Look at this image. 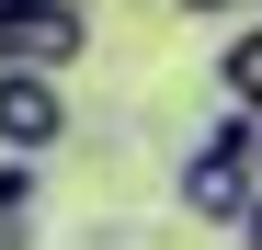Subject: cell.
<instances>
[{"label": "cell", "instance_id": "9c48e42d", "mask_svg": "<svg viewBox=\"0 0 262 250\" xmlns=\"http://www.w3.org/2000/svg\"><path fill=\"white\" fill-rule=\"evenodd\" d=\"M239 250H262V193H251V216H239Z\"/></svg>", "mask_w": 262, "mask_h": 250}, {"label": "cell", "instance_id": "6da1fadb", "mask_svg": "<svg viewBox=\"0 0 262 250\" xmlns=\"http://www.w3.org/2000/svg\"><path fill=\"white\" fill-rule=\"evenodd\" d=\"M171 193H183V216H205V228H228V239H239V216H251V193H262V171H251V148H239V114H216L205 137L183 148V171H171Z\"/></svg>", "mask_w": 262, "mask_h": 250}, {"label": "cell", "instance_id": "3957f363", "mask_svg": "<svg viewBox=\"0 0 262 250\" xmlns=\"http://www.w3.org/2000/svg\"><path fill=\"white\" fill-rule=\"evenodd\" d=\"M0 148H23V159L69 148V91H57V68H0Z\"/></svg>", "mask_w": 262, "mask_h": 250}, {"label": "cell", "instance_id": "52a82bcc", "mask_svg": "<svg viewBox=\"0 0 262 250\" xmlns=\"http://www.w3.org/2000/svg\"><path fill=\"white\" fill-rule=\"evenodd\" d=\"M0 250H34V216H0Z\"/></svg>", "mask_w": 262, "mask_h": 250}, {"label": "cell", "instance_id": "ba28073f", "mask_svg": "<svg viewBox=\"0 0 262 250\" xmlns=\"http://www.w3.org/2000/svg\"><path fill=\"white\" fill-rule=\"evenodd\" d=\"M228 114H239V103H228ZM239 148H251V171H262V114H239Z\"/></svg>", "mask_w": 262, "mask_h": 250}, {"label": "cell", "instance_id": "8992f818", "mask_svg": "<svg viewBox=\"0 0 262 250\" xmlns=\"http://www.w3.org/2000/svg\"><path fill=\"white\" fill-rule=\"evenodd\" d=\"M171 12H183V23H228L239 0H171Z\"/></svg>", "mask_w": 262, "mask_h": 250}, {"label": "cell", "instance_id": "8fae6325", "mask_svg": "<svg viewBox=\"0 0 262 250\" xmlns=\"http://www.w3.org/2000/svg\"><path fill=\"white\" fill-rule=\"evenodd\" d=\"M0 12H23V0H0Z\"/></svg>", "mask_w": 262, "mask_h": 250}, {"label": "cell", "instance_id": "7a4b0ae2", "mask_svg": "<svg viewBox=\"0 0 262 250\" xmlns=\"http://www.w3.org/2000/svg\"><path fill=\"white\" fill-rule=\"evenodd\" d=\"M80 57H92V12H80V0L0 12V68H80Z\"/></svg>", "mask_w": 262, "mask_h": 250}, {"label": "cell", "instance_id": "5b68a950", "mask_svg": "<svg viewBox=\"0 0 262 250\" xmlns=\"http://www.w3.org/2000/svg\"><path fill=\"white\" fill-rule=\"evenodd\" d=\"M34 205H46V159L0 148V216H34Z\"/></svg>", "mask_w": 262, "mask_h": 250}, {"label": "cell", "instance_id": "30bf717a", "mask_svg": "<svg viewBox=\"0 0 262 250\" xmlns=\"http://www.w3.org/2000/svg\"><path fill=\"white\" fill-rule=\"evenodd\" d=\"M80 12H103V0H80Z\"/></svg>", "mask_w": 262, "mask_h": 250}, {"label": "cell", "instance_id": "277c9868", "mask_svg": "<svg viewBox=\"0 0 262 250\" xmlns=\"http://www.w3.org/2000/svg\"><path fill=\"white\" fill-rule=\"evenodd\" d=\"M216 103H239V114H262V23H239L228 46H216Z\"/></svg>", "mask_w": 262, "mask_h": 250}]
</instances>
